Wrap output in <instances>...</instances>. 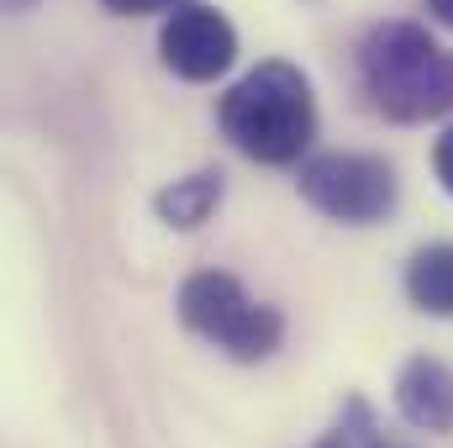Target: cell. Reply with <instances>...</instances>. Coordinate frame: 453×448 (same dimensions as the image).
<instances>
[{
	"instance_id": "obj_2",
	"label": "cell",
	"mask_w": 453,
	"mask_h": 448,
	"mask_svg": "<svg viewBox=\"0 0 453 448\" xmlns=\"http://www.w3.org/2000/svg\"><path fill=\"white\" fill-rule=\"evenodd\" d=\"M364 96L390 121H433L453 112V53L417 21H380L358 48Z\"/></svg>"
},
{
	"instance_id": "obj_10",
	"label": "cell",
	"mask_w": 453,
	"mask_h": 448,
	"mask_svg": "<svg viewBox=\"0 0 453 448\" xmlns=\"http://www.w3.org/2000/svg\"><path fill=\"white\" fill-rule=\"evenodd\" d=\"M116 16H153V11H180L185 0H101Z\"/></svg>"
},
{
	"instance_id": "obj_4",
	"label": "cell",
	"mask_w": 453,
	"mask_h": 448,
	"mask_svg": "<svg viewBox=\"0 0 453 448\" xmlns=\"http://www.w3.org/2000/svg\"><path fill=\"white\" fill-rule=\"evenodd\" d=\"M301 196L348 227H374L385 222L401 201V180L385 158L374 153H317L301 169Z\"/></svg>"
},
{
	"instance_id": "obj_8",
	"label": "cell",
	"mask_w": 453,
	"mask_h": 448,
	"mask_svg": "<svg viewBox=\"0 0 453 448\" xmlns=\"http://www.w3.org/2000/svg\"><path fill=\"white\" fill-rule=\"evenodd\" d=\"M406 301L427 317H453V243H427L411 253Z\"/></svg>"
},
{
	"instance_id": "obj_12",
	"label": "cell",
	"mask_w": 453,
	"mask_h": 448,
	"mask_svg": "<svg viewBox=\"0 0 453 448\" xmlns=\"http://www.w3.org/2000/svg\"><path fill=\"white\" fill-rule=\"evenodd\" d=\"M427 5H433V16H438L443 27H453V0H427Z\"/></svg>"
},
{
	"instance_id": "obj_7",
	"label": "cell",
	"mask_w": 453,
	"mask_h": 448,
	"mask_svg": "<svg viewBox=\"0 0 453 448\" xmlns=\"http://www.w3.org/2000/svg\"><path fill=\"white\" fill-rule=\"evenodd\" d=\"M222 196H226L222 169H201V174H185V180L164 185V190L153 196V212L169 227H180V232H196V227H206L217 217Z\"/></svg>"
},
{
	"instance_id": "obj_3",
	"label": "cell",
	"mask_w": 453,
	"mask_h": 448,
	"mask_svg": "<svg viewBox=\"0 0 453 448\" xmlns=\"http://www.w3.org/2000/svg\"><path fill=\"white\" fill-rule=\"evenodd\" d=\"M180 322L196 337H206L211 348H222L237 364H258L280 348L285 317L264 301H253L232 274L222 269H201L180 285Z\"/></svg>"
},
{
	"instance_id": "obj_6",
	"label": "cell",
	"mask_w": 453,
	"mask_h": 448,
	"mask_svg": "<svg viewBox=\"0 0 453 448\" xmlns=\"http://www.w3.org/2000/svg\"><path fill=\"white\" fill-rule=\"evenodd\" d=\"M395 412L417 433H453V364L417 353L395 375Z\"/></svg>"
},
{
	"instance_id": "obj_5",
	"label": "cell",
	"mask_w": 453,
	"mask_h": 448,
	"mask_svg": "<svg viewBox=\"0 0 453 448\" xmlns=\"http://www.w3.org/2000/svg\"><path fill=\"white\" fill-rule=\"evenodd\" d=\"M158 53H164V69H174L180 80H217L232 69L237 58V32L217 5H180L169 11L164 32H158Z\"/></svg>"
},
{
	"instance_id": "obj_1",
	"label": "cell",
	"mask_w": 453,
	"mask_h": 448,
	"mask_svg": "<svg viewBox=\"0 0 453 448\" xmlns=\"http://www.w3.org/2000/svg\"><path fill=\"white\" fill-rule=\"evenodd\" d=\"M217 121H222L226 143L242 158H253V164H296L317 137L311 80L296 64L269 58V64L248 69L222 96Z\"/></svg>"
},
{
	"instance_id": "obj_11",
	"label": "cell",
	"mask_w": 453,
	"mask_h": 448,
	"mask_svg": "<svg viewBox=\"0 0 453 448\" xmlns=\"http://www.w3.org/2000/svg\"><path fill=\"white\" fill-rule=\"evenodd\" d=\"M433 174H438V185L453 196V127L438 137V148H433Z\"/></svg>"
},
{
	"instance_id": "obj_9",
	"label": "cell",
	"mask_w": 453,
	"mask_h": 448,
	"mask_svg": "<svg viewBox=\"0 0 453 448\" xmlns=\"http://www.w3.org/2000/svg\"><path fill=\"white\" fill-rule=\"evenodd\" d=\"M311 448H406L401 438H390L385 428H380V417L369 412V401L364 396H348L338 412V422L317 438Z\"/></svg>"
}]
</instances>
